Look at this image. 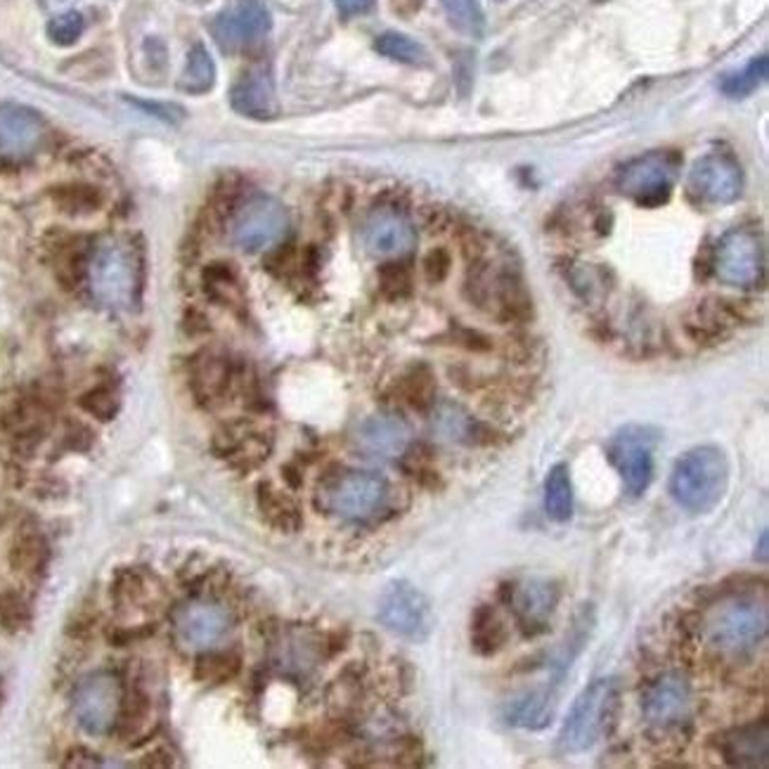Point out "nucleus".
Masks as SVG:
<instances>
[{"instance_id":"f8f14e48","label":"nucleus","mask_w":769,"mask_h":769,"mask_svg":"<svg viewBox=\"0 0 769 769\" xmlns=\"http://www.w3.org/2000/svg\"><path fill=\"white\" fill-rule=\"evenodd\" d=\"M743 190V173L739 163L722 154L712 152L693 161L687 176V192L691 199L703 201L710 207L731 204Z\"/></svg>"},{"instance_id":"1a4fd4ad","label":"nucleus","mask_w":769,"mask_h":769,"mask_svg":"<svg viewBox=\"0 0 769 769\" xmlns=\"http://www.w3.org/2000/svg\"><path fill=\"white\" fill-rule=\"evenodd\" d=\"M765 242L762 237L748 228L729 230L716 251L718 278L739 289H756L765 282Z\"/></svg>"},{"instance_id":"9d476101","label":"nucleus","mask_w":769,"mask_h":769,"mask_svg":"<svg viewBox=\"0 0 769 769\" xmlns=\"http://www.w3.org/2000/svg\"><path fill=\"white\" fill-rule=\"evenodd\" d=\"M381 626L410 639V642H425L429 639L436 618L429 599L410 582H391L379 599L377 611Z\"/></svg>"},{"instance_id":"b1692460","label":"nucleus","mask_w":769,"mask_h":769,"mask_svg":"<svg viewBox=\"0 0 769 769\" xmlns=\"http://www.w3.org/2000/svg\"><path fill=\"white\" fill-rule=\"evenodd\" d=\"M213 448L218 455L228 457L232 465L242 469L259 467L270 452L268 438L244 422H237L218 431L213 438Z\"/></svg>"},{"instance_id":"4468645a","label":"nucleus","mask_w":769,"mask_h":769,"mask_svg":"<svg viewBox=\"0 0 769 769\" xmlns=\"http://www.w3.org/2000/svg\"><path fill=\"white\" fill-rule=\"evenodd\" d=\"M270 27V12L261 0H237L234 6L216 17L211 33L218 48L232 54L266 39Z\"/></svg>"},{"instance_id":"aec40b11","label":"nucleus","mask_w":769,"mask_h":769,"mask_svg":"<svg viewBox=\"0 0 769 769\" xmlns=\"http://www.w3.org/2000/svg\"><path fill=\"white\" fill-rule=\"evenodd\" d=\"M358 448L379 460L406 455L410 446V427L398 415H374L368 417L356 431Z\"/></svg>"},{"instance_id":"79ce46f5","label":"nucleus","mask_w":769,"mask_h":769,"mask_svg":"<svg viewBox=\"0 0 769 769\" xmlns=\"http://www.w3.org/2000/svg\"><path fill=\"white\" fill-rule=\"evenodd\" d=\"M381 289L389 297H402L410 291V270L402 263H391L381 270Z\"/></svg>"},{"instance_id":"bb28decb","label":"nucleus","mask_w":769,"mask_h":769,"mask_svg":"<svg viewBox=\"0 0 769 769\" xmlns=\"http://www.w3.org/2000/svg\"><path fill=\"white\" fill-rule=\"evenodd\" d=\"M471 649L479 656H496L505 642H507V626L500 618V613L490 607V603H481L471 613Z\"/></svg>"},{"instance_id":"a878e982","label":"nucleus","mask_w":769,"mask_h":769,"mask_svg":"<svg viewBox=\"0 0 769 769\" xmlns=\"http://www.w3.org/2000/svg\"><path fill=\"white\" fill-rule=\"evenodd\" d=\"M46 559H48V545L39 530L36 528L17 530L8 552L10 569L20 576H36L43 571Z\"/></svg>"},{"instance_id":"a19ab883","label":"nucleus","mask_w":769,"mask_h":769,"mask_svg":"<svg viewBox=\"0 0 769 769\" xmlns=\"http://www.w3.org/2000/svg\"><path fill=\"white\" fill-rule=\"evenodd\" d=\"M433 425H436V431L443 438H450V441H465L467 433H471L469 417L460 408H452V406H443L441 410H438L433 417Z\"/></svg>"},{"instance_id":"f03ea898","label":"nucleus","mask_w":769,"mask_h":769,"mask_svg":"<svg viewBox=\"0 0 769 769\" xmlns=\"http://www.w3.org/2000/svg\"><path fill=\"white\" fill-rule=\"evenodd\" d=\"M620 706V685L616 677H597L573 701L569 718L559 731V753L580 756L609 735Z\"/></svg>"},{"instance_id":"58836bf2","label":"nucleus","mask_w":769,"mask_h":769,"mask_svg":"<svg viewBox=\"0 0 769 769\" xmlns=\"http://www.w3.org/2000/svg\"><path fill=\"white\" fill-rule=\"evenodd\" d=\"M31 622V611L24 597L17 592H0V628L8 632H20Z\"/></svg>"},{"instance_id":"6ab92c4d","label":"nucleus","mask_w":769,"mask_h":769,"mask_svg":"<svg viewBox=\"0 0 769 769\" xmlns=\"http://www.w3.org/2000/svg\"><path fill=\"white\" fill-rule=\"evenodd\" d=\"M362 244L377 259H400L415 249L417 234L406 216L393 209H379L364 218Z\"/></svg>"},{"instance_id":"72a5a7b5","label":"nucleus","mask_w":769,"mask_h":769,"mask_svg":"<svg viewBox=\"0 0 769 769\" xmlns=\"http://www.w3.org/2000/svg\"><path fill=\"white\" fill-rule=\"evenodd\" d=\"M441 6L455 31L469 36V39H481L486 17L479 0H441Z\"/></svg>"},{"instance_id":"9b49d317","label":"nucleus","mask_w":769,"mask_h":769,"mask_svg":"<svg viewBox=\"0 0 769 769\" xmlns=\"http://www.w3.org/2000/svg\"><path fill=\"white\" fill-rule=\"evenodd\" d=\"M123 706L121 680L112 672H93L74 691V716L83 731L107 735L119 722Z\"/></svg>"},{"instance_id":"a211bd4d","label":"nucleus","mask_w":769,"mask_h":769,"mask_svg":"<svg viewBox=\"0 0 769 769\" xmlns=\"http://www.w3.org/2000/svg\"><path fill=\"white\" fill-rule=\"evenodd\" d=\"M46 138L43 119L22 104H0V161L20 163L41 150Z\"/></svg>"},{"instance_id":"cd10ccee","label":"nucleus","mask_w":769,"mask_h":769,"mask_svg":"<svg viewBox=\"0 0 769 769\" xmlns=\"http://www.w3.org/2000/svg\"><path fill=\"white\" fill-rule=\"evenodd\" d=\"M545 511H547V517L557 523L571 521V517H573V479H571L569 465L559 462L547 471Z\"/></svg>"},{"instance_id":"0eeeda50","label":"nucleus","mask_w":769,"mask_h":769,"mask_svg":"<svg viewBox=\"0 0 769 769\" xmlns=\"http://www.w3.org/2000/svg\"><path fill=\"white\" fill-rule=\"evenodd\" d=\"M289 232V213L274 197H251L232 218V242L247 253H259L280 244Z\"/></svg>"},{"instance_id":"20e7f679","label":"nucleus","mask_w":769,"mask_h":769,"mask_svg":"<svg viewBox=\"0 0 769 769\" xmlns=\"http://www.w3.org/2000/svg\"><path fill=\"white\" fill-rule=\"evenodd\" d=\"M88 284L93 297L107 306L126 310L140 297V263L123 242L107 240L88 256Z\"/></svg>"},{"instance_id":"ea45409f","label":"nucleus","mask_w":769,"mask_h":769,"mask_svg":"<svg viewBox=\"0 0 769 769\" xmlns=\"http://www.w3.org/2000/svg\"><path fill=\"white\" fill-rule=\"evenodd\" d=\"M79 406L81 410H86L90 417H96L100 419V422H109L117 412H119V398L112 389H107V387H96V389H90L86 391L81 398H79Z\"/></svg>"},{"instance_id":"c9c22d12","label":"nucleus","mask_w":769,"mask_h":769,"mask_svg":"<svg viewBox=\"0 0 769 769\" xmlns=\"http://www.w3.org/2000/svg\"><path fill=\"white\" fill-rule=\"evenodd\" d=\"M400 396L410 408L427 410L433 402V396H436V381H433L431 370L417 368L410 374H406V379H402V383H400Z\"/></svg>"},{"instance_id":"393cba45","label":"nucleus","mask_w":769,"mask_h":769,"mask_svg":"<svg viewBox=\"0 0 769 769\" xmlns=\"http://www.w3.org/2000/svg\"><path fill=\"white\" fill-rule=\"evenodd\" d=\"M256 505H259L261 517L268 526L280 533H294L301 528V509L291 500L287 492L278 490L270 483H261L256 488Z\"/></svg>"},{"instance_id":"7c9ffc66","label":"nucleus","mask_w":769,"mask_h":769,"mask_svg":"<svg viewBox=\"0 0 769 769\" xmlns=\"http://www.w3.org/2000/svg\"><path fill=\"white\" fill-rule=\"evenodd\" d=\"M213 83H216L213 58L204 46L197 43L192 46L188 54L186 71H182L180 77V90H186V93L190 96H201V93H209Z\"/></svg>"},{"instance_id":"c03bdc74","label":"nucleus","mask_w":769,"mask_h":769,"mask_svg":"<svg viewBox=\"0 0 769 769\" xmlns=\"http://www.w3.org/2000/svg\"><path fill=\"white\" fill-rule=\"evenodd\" d=\"M377 6V0H337V8L343 17L368 14Z\"/></svg>"},{"instance_id":"473e14b6","label":"nucleus","mask_w":769,"mask_h":769,"mask_svg":"<svg viewBox=\"0 0 769 769\" xmlns=\"http://www.w3.org/2000/svg\"><path fill=\"white\" fill-rule=\"evenodd\" d=\"M374 48L383 58H389L393 62L400 64H410V67H427L429 64V52L422 43H417L415 39L406 33L398 31H387L381 33L379 39L374 41Z\"/></svg>"},{"instance_id":"49530a36","label":"nucleus","mask_w":769,"mask_h":769,"mask_svg":"<svg viewBox=\"0 0 769 769\" xmlns=\"http://www.w3.org/2000/svg\"><path fill=\"white\" fill-rule=\"evenodd\" d=\"M498 3H502V0H498Z\"/></svg>"},{"instance_id":"f704fd0d","label":"nucleus","mask_w":769,"mask_h":769,"mask_svg":"<svg viewBox=\"0 0 769 769\" xmlns=\"http://www.w3.org/2000/svg\"><path fill=\"white\" fill-rule=\"evenodd\" d=\"M767 71H769L767 54H760V58H753L743 69H739V71H735V74H729L722 79V93L727 98H735V100L748 98L767 81Z\"/></svg>"},{"instance_id":"a18cd8bd","label":"nucleus","mask_w":769,"mask_h":769,"mask_svg":"<svg viewBox=\"0 0 769 769\" xmlns=\"http://www.w3.org/2000/svg\"><path fill=\"white\" fill-rule=\"evenodd\" d=\"M767 530H762V533H760V561L765 563L767 561Z\"/></svg>"},{"instance_id":"dca6fc26","label":"nucleus","mask_w":769,"mask_h":769,"mask_svg":"<svg viewBox=\"0 0 769 769\" xmlns=\"http://www.w3.org/2000/svg\"><path fill=\"white\" fill-rule=\"evenodd\" d=\"M509 590V607L515 609V618L526 637H538L549 630V620H552L561 590L555 580L533 578L521 585H507Z\"/></svg>"},{"instance_id":"ddd939ff","label":"nucleus","mask_w":769,"mask_h":769,"mask_svg":"<svg viewBox=\"0 0 769 769\" xmlns=\"http://www.w3.org/2000/svg\"><path fill=\"white\" fill-rule=\"evenodd\" d=\"M389 488L379 476L368 471L341 473L327 490L329 509L348 521H364L383 507Z\"/></svg>"},{"instance_id":"c85d7f7f","label":"nucleus","mask_w":769,"mask_h":769,"mask_svg":"<svg viewBox=\"0 0 769 769\" xmlns=\"http://www.w3.org/2000/svg\"><path fill=\"white\" fill-rule=\"evenodd\" d=\"M230 377V364L223 356L204 353L192 368V387L201 400H216L228 391Z\"/></svg>"},{"instance_id":"7ed1b4c3","label":"nucleus","mask_w":769,"mask_h":769,"mask_svg":"<svg viewBox=\"0 0 769 769\" xmlns=\"http://www.w3.org/2000/svg\"><path fill=\"white\" fill-rule=\"evenodd\" d=\"M769 630V613L765 599L753 595H735L712 609L706 635L712 649L727 656L753 653Z\"/></svg>"},{"instance_id":"5701e85b","label":"nucleus","mask_w":769,"mask_h":769,"mask_svg":"<svg viewBox=\"0 0 769 769\" xmlns=\"http://www.w3.org/2000/svg\"><path fill=\"white\" fill-rule=\"evenodd\" d=\"M559 682H547L542 687L528 689L519 696H515L505 706V720L511 727L523 729H542L552 722L557 706H559Z\"/></svg>"},{"instance_id":"37998d69","label":"nucleus","mask_w":769,"mask_h":769,"mask_svg":"<svg viewBox=\"0 0 769 769\" xmlns=\"http://www.w3.org/2000/svg\"><path fill=\"white\" fill-rule=\"evenodd\" d=\"M425 272L431 282H443L450 272V256L443 249H436L427 256Z\"/></svg>"},{"instance_id":"2eb2a0df","label":"nucleus","mask_w":769,"mask_h":769,"mask_svg":"<svg viewBox=\"0 0 769 769\" xmlns=\"http://www.w3.org/2000/svg\"><path fill=\"white\" fill-rule=\"evenodd\" d=\"M176 630L180 642H186V647L207 651L221 645L230 635L232 613L218 601L194 599L178 611Z\"/></svg>"},{"instance_id":"6e6552de","label":"nucleus","mask_w":769,"mask_h":769,"mask_svg":"<svg viewBox=\"0 0 769 769\" xmlns=\"http://www.w3.org/2000/svg\"><path fill=\"white\" fill-rule=\"evenodd\" d=\"M471 301L505 322L523 320L530 313L528 291L519 274L502 266H483L469 278Z\"/></svg>"},{"instance_id":"412c9836","label":"nucleus","mask_w":769,"mask_h":769,"mask_svg":"<svg viewBox=\"0 0 769 769\" xmlns=\"http://www.w3.org/2000/svg\"><path fill=\"white\" fill-rule=\"evenodd\" d=\"M720 756L731 767L765 769L769 765V725L767 720L729 729L722 735Z\"/></svg>"},{"instance_id":"f257e3e1","label":"nucleus","mask_w":769,"mask_h":769,"mask_svg":"<svg viewBox=\"0 0 769 769\" xmlns=\"http://www.w3.org/2000/svg\"><path fill=\"white\" fill-rule=\"evenodd\" d=\"M729 488V460L718 446L685 452L670 473V496L689 515H710Z\"/></svg>"},{"instance_id":"c756f323","label":"nucleus","mask_w":769,"mask_h":769,"mask_svg":"<svg viewBox=\"0 0 769 769\" xmlns=\"http://www.w3.org/2000/svg\"><path fill=\"white\" fill-rule=\"evenodd\" d=\"M3 429L22 441L39 438L48 429V412L39 402L22 400L3 415Z\"/></svg>"},{"instance_id":"423d86ee","label":"nucleus","mask_w":769,"mask_h":769,"mask_svg":"<svg viewBox=\"0 0 769 769\" xmlns=\"http://www.w3.org/2000/svg\"><path fill=\"white\" fill-rule=\"evenodd\" d=\"M658 441H661L658 429L645 425H628L609 438L607 457L632 498L645 496L653 481V452Z\"/></svg>"},{"instance_id":"4c0bfd02","label":"nucleus","mask_w":769,"mask_h":769,"mask_svg":"<svg viewBox=\"0 0 769 769\" xmlns=\"http://www.w3.org/2000/svg\"><path fill=\"white\" fill-rule=\"evenodd\" d=\"M83 17L81 12L77 10H69V12H62L58 17H52V20L48 22V39L54 43V46H74L79 39H81V33H83Z\"/></svg>"},{"instance_id":"f3484780","label":"nucleus","mask_w":769,"mask_h":769,"mask_svg":"<svg viewBox=\"0 0 769 769\" xmlns=\"http://www.w3.org/2000/svg\"><path fill=\"white\" fill-rule=\"evenodd\" d=\"M693 706L691 685L680 672H666L647 689L642 712L651 727L675 729L689 720Z\"/></svg>"},{"instance_id":"39448f33","label":"nucleus","mask_w":769,"mask_h":769,"mask_svg":"<svg viewBox=\"0 0 769 769\" xmlns=\"http://www.w3.org/2000/svg\"><path fill=\"white\" fill-rule=\"evenodd\" d=\"M677 176H680V154L656 150L628 161L616 176V188L639 207H661L670 199Z\"/></svg>"},{"instance_id":"2f4dec72","label":"nucleus","mask_w":769,"mask_h":769,"mask_svg":"<svg viewBox=\"0 0 769 769\" xmlns=\"http://www.w3.org/2000/svg\"><path fill=\"white\" fill-rule=\"evenodd\" d=\"M242 670V658L234 651H211L207 649L199 656L194 675L197 680L207 685H226L234 680Z\"/></svg>"},{"instance_id":"e433bc0d","label":"nucleus","mask_w":769,"mask_h":769,"mask_svg":"<svg viewBox=\"0 0 769 769\" xmlns=\"http://www.w3.org/2000/svg\"><path fill=\"white\" fill-rule=\"evenodd\" d=\"M54 204L64 213H90L100 207V192L90 186H64L52 192Z\"/></svg>"},{"instance_id":"4be33fe9","label":"nucleus","mask_w":769,"mask_h":769,"mask_svg":"<svg viewBox=\"0 0 769 769\" xmlns=\"http://www.w3.org/2000/svg\"><path fill=\"white\" fill-rule=\"evenodd\" d=\"M230 102L234 112L249 119H272L278 114V93L270 69L256 67L237 79L230 90Z\"/></svg>"}]
</instances>
